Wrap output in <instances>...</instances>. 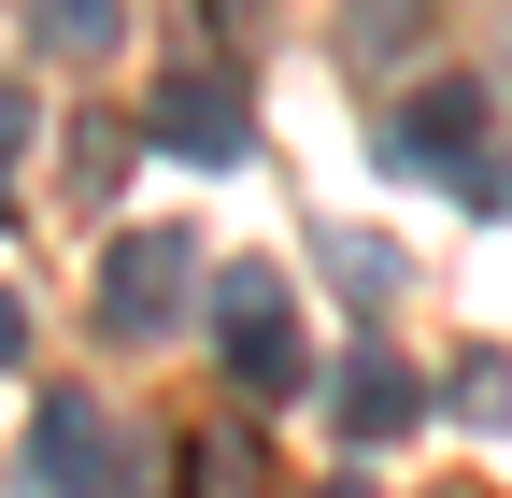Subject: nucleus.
I'll list each match as a JSON object with an SVG mask.
<instances>
[{
    "label": "nucleus",
    "mask_w": 512,
    "mask_h": 498,
    "mask_svg": "<svg viewBox=\"0 0 512 498\" xmlns=\"http://www.w3.org/2000/svg\"><path fill=\"white\" fill-rule=\"evenodd\" d=\"M185 299H200V257H185V228H128L114 257H100V328H114V342L185 328Z\"/></svg>",
    "instance_id": "f257e3e1"
},
{
    "label": "nucleus",
    "mask_w": 512,
    "mask_h": 498,
    "mask_svg": "<svg viewBox=\"0 0 512 498\" xmlns=\"http://www.w3.org/2000/svg\"><path fill=\"white\" fill-rule=\"evenodd\" d=\"M214 356L242 370V399H285V385H299V314H285L271 271H228V285H214Z\"/></svg>",
    "instance_id": "f03ea898"
},
{
    "label": "nucleus",
    "mask_w": 512,
    "mask_h": 498,
    "mask_svg": "<svg viewBox=\"0 0 512 498\" xmlns=\"http://www.w3.org/2000/svg\"><path fill=\"white\" fill-rule=\"evenodd\" d=\"M143 143L185 157V171H228V157H242V86H228V72H157Z\"/></svg>",
    "instance_id": "7ed1b4c3"
},
{
    "label": "nucleus",
    "mask_w": 512,
    "mask_h": 498,
    "mask_svg": "<svg viewBox=\"0 0 512 498\" xmlns=\"http://www.w3.org/2000/svg\"><path fill=\"white\" fill-rule=\"evenodd\" d=\"M100 484H114V427H100L86 385H57L29 413V498H100Z\"/></svg>",
    "instance_id": "20e7f679"
},
{
    "label": "nucleus",
    "mask_w": 512,
    "mask_h": 498,
    "mask_svg": "<svg viewBox=\"0 0 512 498\" xmlns=\"http://www.w3.org/2000/svg\"><path fill=\"white\" fill-rule=\"evenodd\" d=\"M384 157H399V171H484V86H427L413 114H399V129H384Z\"/></svg>",
    "instance_id": "39448f33"
},
{
    "label": "nucleus",
    "mask_w": 512,
    "mask_h": 498,
    "mask_svg": "<svg viewBox=\"0 0 512 498\" xmlns=\"http://www.w3.org/2000/svg\"><path fill=\"white\" fill-rule=\"evenodd\" d=\"M413 413H427V385H413L399 356H356V370H342V442H399Z\"/></svg>",
    "instance_id": "423d86ee"
},
{
    "label": "nucleus",
    "mask_w": 512,
    "mask_h": 498,
    "mask_svg": "<svg viewBox=\"0 0 512 498\" xmlns=\"http://www.w3.org/2000/svg\"><path fill=\"white\" fill-rule=\"evenodd\" d=\"M441 29V0H342V57L356 72H384V57H413Z\"/></svg>",
    "instance_id": "0eeeda50"
},
{
    "label": "nucleus",
    "mask_w": 512,
    "mask_h": 498,
    "mask_svg": "<svg viewBox=\"0 0 512 498\" xmlns=\"http://www.w3.org/2000/svg\"><path fill=\"white\" fill-rule=\"evenodd\" d=\"M29 29H43L57 57H114V29H128V0H29Z\"/></svg>",
    "instance_id": "6e6552de"
},
{
    "label": "nucleus",
    "mask_w": 512,
    "mask_h": 498,
    "mask_svg": "<svg viewBox=\"0 0 512 498\" xmlns=\"http://www.w3.org/2000/svg\"><path fill=\"white\" fill-rule=\"evenodd\" d=\"M185 498H256V442L242 427H200L185 442Z\"/></svg>",
    "instance_id": "1a4fd4ad"
},
{
    "label": "nucleus",
    "mask_w": 512,
    "mask_h": 498,
    "mask_svg": "<svg viewBox=\"0 0 512 498\" xmlns=\"http://www.w3.org/2000/svg\"><path fill=\"white\" fill-rule=\"evenodd\" d=\"M328 271H342L356 299H384V285H399V257H384V242H356V228H328Z\"/></svg>",
    "instance_id": "9d476101"
},
{
    "label": "nucleus",
    "mask_w": 512,
    "mask_h": 498,
    "mask_svg": "<svg viewBox=\"0 0 512 498\" xmlns=\"http://www.w3.org/2000/svg\"><path fill=\"white\" fill-rule=\"evenodd\" d=\"M470 214H512V157H484V171H470Z\"/></svg>",
    "instance_id": "9b49d317"
},
{
    "label": "nucleus",
    "mask_w": 512,
    "mask_h": 498,
    "mask_svg": "<svg viewBox=\"0 0 512 498\" xmlns=\"http://www.w3.org/2000/svg\"><path fill=\"white\" fill-rule=\"evenodd\" d=\"M15 342H29V314H15V285H0V356H15Z\"/></svg>",
    "instance_id": "f8f14e48"
},
{
    "label": "nucleus",
    "mask_w": 512,
    "mask_h": 498,
    "mask_svg": "<svg viewBox=\"0 0 512 498\" xmlns=\"http://www.w3.org/2000/svg\"><path fill=\"white\" fill-rule=\"evenodd\" d=\"M0 185H15V100H0Z\"/></svg>",
    "instance_id": "ddd939ff"
},
{
    "label": "nucleus",
    "mask_w": 512,
    "mask_h": 498,
    "mask_svg": "<svg viewBox=\"0 0 512 498\" xmlns=\"http://www.w3.org/2000/svg\"><path fill=\"white\" fill-rule=\"evenodd\" d=\"M328 498H356V484H328Z\"/></svg>",
    "instance_id": "4468645a"
}]
</instances>
